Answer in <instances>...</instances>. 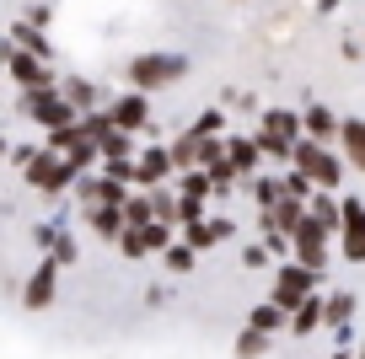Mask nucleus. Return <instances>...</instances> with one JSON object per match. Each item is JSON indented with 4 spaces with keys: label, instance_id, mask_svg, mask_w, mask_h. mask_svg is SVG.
<instances>
[{
    "label": "nucleus",
    "instance_id": "cd10ccee",
    "mask_svg": "<svg viewBox=\"0 0 365 359\" xmlns=\"http://www.w3.org/2000/svg\"><path fill=\"white\" fill-rule=\"evenodd\" d=\"M145 204H150V220L156 225H178V188H172V182L145 188Z\"/></svg>",
    "mask_w": 365,
    "mask_h": 359
},
{
    "label": "nucleus",
    "instance_id": "e433bc0d",
    "mask_svg": "<svg viewBox=\"0 0 365 359\" xmlns=\"http://www.w3.org/2000/svg\"><path fill=\"white\" fill-rule=\"evenodd\" d=\"M279 193H285V199H301V204H307V199H312L317 188H312V177H307V172L285 167V172H279Z\"/></svg>",
    "mask_w": 365,
    "mask_h": 359
},
{
    "label": "nucleus",
    "instance_id": "603ef678",
    "mask_svg": "<svg viewBox=\"0 0 365 359\" xmlns=\"http://www.w3.org/2000/svg\"><path fill=\"white\" fill-rule=\"evenodd\" d=\"M231 6H242V0H231Z\"/></svg>",
    "mask_w": 365,
    "mask_h": 359
},
{
    "label": "nucleus",
    "instance_id": "473e14b6",
    "mask_svg": "<svg viewBox=\"0 0 365 359\" xmlns=\"http://www.w3.org/2000/svg\"><path fill=\"white\" fill-rule=\"evenodd\" d=\"M161 269H167L172 279H182V274H194V269H199V252H194V247H182L178 236H172V247L161 252Z\"/></svg>",
    "mask_w": 365,
    "mask_h": 359
},
{
    "label": "nucleus",
    "instance_id": "9b49d317",
    "mask_svg": "<svg viewBox=\"0 0 365 359\" xmlns=\"http://www.w3.org/2000/svg\"><path fill=\"white\" fill-rule=\"evenodd\" d=\"M237 231H242V225L231 220V214H210V220H199V225H178V241H182V247H194L199 258H205V252L226 247Z\"/></svg>",
    "mask_w": 365,
    "mask_h": 359
},
{
    "label": "nucleus",
    "instance_id": "37998d69",
    "mask_svg": "<svg viewBox=\"0 0 365 359\" xmlns=\"http://www.w3.org/2000/svg\"><path fill=\"white\" fill-rule=\"evenodd\" d=\"M258 241L269 247V258H274V263H285V258H290V236H279V231H263Z\"/></svg>",
    "mask_w": 365,
    "mask_h": 359
},
{
    "label": "nucleus",
    "instance_id": "bb28decb",
    "mask_svg": "<svg viewBox=\"0 0 365 359\" xmlns=\"http://www.w3.org/2000/svg\"><path fill=\"white\" fill-rule=\"evenodd\" d=\"M269 354H274V338L258 333V327H242L231 338V359H269Z\"/></svg>",
    "mask_w": 365,
    "mask_h": 359
},
{
    "label": "nucleus",
    "instance_id": "7ed1b4c3",
    "mask_svg": "<svg viewBox=\"0 0 365 359\" xmlns=\"http://www.w3.org/2000/svg\"><path fill=\"white\" fill-rule=\"evenodd\" d=\"M333 252L349 269H365V193H339V231H333Z\"/></svg>",
    "mask_w": 365,
    "mask_h": 359
},
{
    "label": "nucleus",
    "instance_id": "c9c22d12",
    "mask_svg": "<svg viewBox=\"0 0 365 359\" xmlns=\"http://www.w3.org/2000/svg\"><path fill=\"white\" fill-rule=\"evenodd\" d=\"M118 209H124V231H140V225H150V204H145V188H135L124 204H118Z\"/></svg>",
    "mask_w": 365,
    "mask_h": 359
},
{
    "label": "nucleus",
    "instance_id": "09e8293b",
    "mask_svg": "<svg viewBox=\"0 0 365 359\" xmlns=\"http://www.w3.org/2000/svg\"><path fill=\"white\" fill-rule=\"evenodd\" d=\"M354 354V348H328V359H349Z\"/></svg>",
    "mask_w": 365,
    "mask_h": 359
},
{
    "label": "nucleus",
    "instance_id": "6ab92c4d",
    "mask_svg": "<svg viewBox=\"0 0 365 359\" xmlns=\"http://www.w3.org/2000/svg\"><path fill=\"white\" fill-rule=\"evenodd\" d=\"M226 161H231V172H237L242 182L258 177V172H269V167H263V150H258V140H252V135H226Z\"/></svg>",
    "mask_w": 365,
    "mask_h": 359
},
{
    "label": "nucleus",
    "instance_id": "9d476101",
    "mask_svg": "<svg viewBox=\"0 0 365 359\" xmlns=\"http://www.w3.org/2000/svg\"><path fill=\"white\" fill-rule=\"evenodd\" d=\"M172 236H178V225H156L150 220V225H140V231H124L113 247L124 252L129 263H145V258H161V252L172 247Z\"/></svg>",
    "mask_w": 365,
    "mask_h": 359
},
{
    "label": "nucleus",
    "instance_id": "1a4fd4ad",
    "mask_svg": "<svg viewBox=\"0 0 365 359\" xmlns=\"http://www.w3.org/2000/svg\"><path fill=\"white\" fill-rule=\"evenodd\" d=\"M103 113H108V124H113V129H124V135H145V129H150V118H156V113H150V97H145V91H118V97H108L103 102Z\"/></svg>",
    "mask_w": 365,
    "mask_h": 359
},
{
    "label": "nucleus",
    "instance_id": "aec40b11",
    "mask_svg": "<svg viewBox=\"0 0 365 359\" xmlns=\"http://www.w3.org/2000/svg\"><path fill=\"white\" fill-rule=\"evenodd\" d=\"M333 150L344 156L349 172L365 177V118H339V140H333Z\"/></svg>",
    "mask_w": 365,
    "mask_h": 359
},
{
    "label": "nucleus",
    "instance_id": "7c9ffc66",
    "mask_svg": "<svg viewBox=\"0 0 365 359\" xmlns=\"http://www.w3.org/2000/svg\"><path fill=\"white\" fill-rule=\"evenodd\" d=\"M205 177H210V199H215V204H226L231 193H242V177L231 172V161H215V167H205Z\"/></svg>",
    "mask_w": 365,
    "mask_h": 359
},
{
    "label": "nucleus",
    "instance_id": "4be33fe9",
    "mask_svg": "<svg viewBox=\"0 0 365 359\" xmlns=\"http://www.w3.org/2000/svg\"><path fill=\"white\" fill-rule=\"evenodd\" d=\"M285 333H290V338H312V333H322V290H312L307 301H301L296 311H290Z\"/></svg>",
    "mask_w": 365,
    "mask_h": 359
},
{
    "label": "nucleus",
    "instance_id": "72a5a7b5",
    "mask_svg": "<svg viewBox=\"0 0 365 359\" xmlns=\"http://www.w3.org/2000/svg\"><path fill=\"white\" fill-rule=\"evenodd\" d=\"M167 156H172V172H199V156H194V135H188V129H178V140H172L167 145Z\"/></svg>",
    "mask_w": 365,
    "mask_h": 359
},
{
    "label": "nucleus",
    "instance_id": "39448f33",
    "mask_svg": "<svg viewBox=\"0 0 365 359\" xmlns=\"http://www.w3.org/2000/svg\"><path fill=\"white\" fill-rule=\"evenodd\" d=\"M312 290H322V274H307L301 263L285 258V263H274V269H269V295H263V301H274L279 311H296Z\"/></svg>",
    "mask_w": 365,
    "mask_h": 359
},
{
    "label": "nucleus",
    "instance_id": "423d86ee",
    "mask_svg": "<svg viewBox=\"0 0 365 359\" xmlns=\"http://www.w3.org/2000/svg\"><path fill=\"white\" fill-rule=\"evenodd\" d=\"M16 113H27V118H33L43 135H54V129H70V124L81 118V113L70 108V102L59 97L54 86H43V91H16Z\"/></svg>",
    "mask_w": 365,
    "mask_h": 359
},
{
    "label": "nucleus",
    "instance_id": "49530a36",
    "mask_svg": "<svg viewBox=\"0 0 365 359\" xmlns=\"http://www.w3.org/2000/svg\"><path fill=\"white\" fill-rule=\"evenodd\" d=\"M145 306H150V311H156V306H167V290H161V284H150V290H145Z\"/></svg>",
    "mask_w": 365,
    "mask_h": 359
},
{
    "label": "nucleus",
    "instance_id": "20e7f679",
    "mask_svg": "<svg viewBox=\"0 0 365 359\" xmlns=\"http://www.w3.org/2000/svg\"><path fill=\"white\" fill-rule=\"evenodd\" d=\"M0 65H6V80H11L16 91H43L59 80L54 59H38L27 54V48H11V38H0Z\"/></svg>",
    "mask_w": 365,
    "mask_h": 359
},
{
    "label": "nucleus",
    "instance_id": "a18cd8bd",
    "mask_svg": "<svg viewBox=\"0 0 365 359\" xmlns=\"http://www.w3.org/2000/svg\"><path fill=\"white\" fill-rule=\"evenodd\" d=\"M344 59H349V65H360V59H365V43H360V38H344Z\"/></svg>",
    "mask_w": 365,
    "mask_h": 359
},
{
    "label": "nucleus",
    "instance_id": "79ce46f5",
    "mask_svg": "<svg viewBox=\"0 0 365 359\" xmlns=\"http://www.w3.org/2000/svg\"><path fill=\"white\" fill-rule=\"evenodd\" d=\"M38 150H43V145H22V140H11V150H6V161H11L16 172H27V167H33V156H38Z\"/></svg>",
    "mask_w": 365,
    "mask_h": 359
},
{
    "label": "nucleus",
    "instance_id": "ea45409f",
    "mask_svg": "<svg viewBox=\"0 0 365 359\" xmlns=\"http://www.w3.org/2000/svg\"><path fill=\"white\" fill-rule=\"evenodd\" d=\"M194 156H199V172L215 167V161H226V135H215V140H194Z\"/></svg>",
    "mask_w": 365,
    "mask_h": 359
},
{
    "label": "nucleus",
    "instance_id": "0eeeda50",
    "mask_svg": "<svg viewBox=\"0 0 365 359\" xmlns=\"http://www.w3.org/2000/svg\"><path fill=\"white\" fill-rule=\"evenodd\" d=\"M22 182H27L33 193H43L48 204H54V199H65V193H70V182H76V167H70L59 150H38L33 167L22 172Z\"/></svg>",
    "mask_w": 365,
    "mask_h": 359
},
{
    "label": "nucleus",
    "instance_id": "8fccbe9b",
    "mask_svg": "<svg viewBox=\"0 0 365 359\" xmlns=\"http://www.w3.org/2000/svg\"><path fill=\"white\" fill-rule=\"evenodd\" d=\"M349 359H365V338H360V343H354V354Z\"/></svg>",
    "mask_w": 365,
    "mask_h": 359
},
{
    "label": "nucleus",
    "instance_id": "a878e982",
    "mask_svg": "<svg viewBox=\"0 0 365 359\" xmlns=\"http://www.w3.org/2000/svg\"><path fill=\"white\" fill-rule=\"evenodd\" d=\"M307 220L317 225L322 236H333L339 231V193H312L307 199Z\"/></svg>",
    "mask_w": 365,
    "mask_h": 359
},
{
    "label": "nucleus",
    "instance_id": "2f4dec72",
    "mask_svg": "<svg viewBox=\"0 0 365 359\" xmlns=\"http://www.w3.org/2000/svg\"><path fill=\"white\" fill-rule=\"evenodd\" d=\"M91 145H97V161H113V156H135L140 140H135V135H124V129H108V135H97Z\"/></svg>",
    "mask_w": 365,
    "mask_h": 359
},
{
    "label": "nucleus",
    "instance_id": "f03ea898",
    "mask_svg": "<svg viewBox=\"0 0 365 359\" xmlns=\"http://www.w3.org/2000/svg\"><path fill=\"white\" fill-rule=\"evenodd\" d=\"M290 167L307 172L317 193H344V182H349V167H344L339 150H333V145H317V140H307V135L290 145Z\"/></svg>",
    "mask_w": 365,
    "mask_h": 359
},
{
    "label": "nucleus",
    "instance_id": "f8f14e48",
    "mask_svg": "<svg viewBox=\"0 0 365 359\" xmlns=\"http://www.w3.org/2000/svg\"><path fill=\"white\" fill-rule=\"evenodd\" d=\"M16 295H22V311H48V306H54L59 301V269H54V263H48V258H38L33 263V274H27V279H22V290H16Z\"/></svg>",
    "mask_w": 365,
    "mask_h": 359
},
{
    "label": "nucleus",
    "instance_id": "ddd939ff",
    "mask_svg": "<svg viewBox=\"0 0 365 359\" xmlns=\"http://www.w3.org/2000/svg\"><path fill=\"white\" fill-rule=\"evenodd\" d=\"M135 188H124V182L103 177V172H76V182H70V199H76V209H86V204H124Z\"/></svg>",
    "mask_w": 365,
    "mask_h": 359
},
{
    "label": "nucleus",
    "instance_id": "3c124183",
    "mask_svg": "<svg viewBox=\"0 0 365 359\" xmlns=\"http://www.w3.org/2000/svg\"><path fill=\"white\" fill-rule=\"evenodd\" d=\"M6 150H11V140H6V135H0V161H6Z\"/></svg>",
    "mask_w": 365,
    "mask_h": 359
},
{
    "label": "nucleus",
    "instance_id": "58836bf2",
    "mask_svg": "<svg viewBox=\"0 0 365 359\" xmlns=\"http://www.w3.org/2000/svg\"><path fill=\"white\" fill-rule=\"evenodd\" d=\"M97 172L113 182H124V188H135V156H113V161H97Z\"/></svg>",
    "mask_w": 365,
    "mask_h": 359
},
{
    "label": "nucleus",
    "instance_id": "b1692460",
    "mask_svg": "<svg viewBox=\"0 0 365 359\" xmlns=\"http://www.w3.org/2000/svg\"><path fill=\"white\" fill-rule=\"evenodd\" d=\"M242 193L252 199V209H258V214H269L274 204L285 199V193H279V172H258V177H247V182H242Z\"/></svg>",
    "mask_w": 365,
    "mask_h": 359
},
{
    "label": "nucleus",
    "instance_id": "a19ab883",
    "mask_svg": "<svg viewBox=\"0 0 365 359\" xmlns=\"http://www.w3.org/2000/svg\"><path fill=\"white\" fill-rule=\"evenodd\" d=\"M22 22L38 27V33H48V27H54V0H33V6L22 11Z\"/></svg>",
    "mask_w": 365,
    "mask_h": 359
},
{
    "label": "nucleus",
    "instance_id": "c03bdc74",
    "mask_svg": "<svg viewBox=\"0 0 365 359\" xmlns=\"http://www.w3.org/2000/svg\"><path fill=\"white\" fill-rule=\"evenodd\" d=\"M328 338H333V348H354V343H360L354 322H349V327H328Z\"/></svg>",
    "mask_w": 365,
    "mask_h": 359
},
{
    "label": "nucleus",
    "instance_id": "dca6fc26",
    "mask_svg": "<svg viewBox=\"0 0 365 359\" xmlns=\"http://www.w3.org/2000/svg\"><path fill=\"white\" fill-rule=\"evenodd\" d=\"M339 118L344 113H333L328 102H301V135L307 140H317V145H333V140H339Z\"/></svg>",
    "mask_w": 365,
    "mask_h": 359
},
{
    "label": "nucleus",
    "instance_id": "412c9836",
    "mask_svg": "<svg viewBox=\"0 0 365 359\" xmlns=\"http://www.w3.org/2000/svg\"><path fill=\"white\" fill-rule=\"evenodd\" d=\"M354 311H360V295H354L349 284H333V290H322V333H328V327H349Z\"/></svg>",
    "mask_w": 365,
    "mask_h": 359
},
{
    "label": "nucleus",
    "instance_id": "c85d7f7f",
    "mask_svg": "<svg viewBox=\"0 0 365 359\" xmlns=\"http://www.w3.org/2000/svg\"><path fill=\"white\" fill-rule=\"evenodd\" d=\"M285 322H290V311H279L274 301H258V306L247 311V322H242V327H258V333L279 338V333H285Z\"/></svg>",
    "mask_w": 365,
    "mask_h": 359
},
{
    "label": "nucleus",
    "instance_id": "de8ad7c7",
    "mask_svg": "<svg viewBox=\"0 0 365 359\" xmlns=\"http://www.w3.org/2000/svg\"><path fill=\"white\" fill-rule=\"evenodd\" d=\"M339 6H344V0H317V16H333Z\"/></svg>",
    "mask_w": 365,
    "mask_h": 359
},
{
    "label": "nucleus",
    "instance_id": "4468645a",
    "mask_svg": "<svg viewBox=\"0 0 365 359\" xmlns=\"http://www.w3.org/2000/svg\"><path fill=\"white\" fill-rule=\"evenodd\" d=\"M252 140H274V145H296L301 140V108H263Z\"/></svg>",
    "mask_w": 365,
    "mask_h": 359
},
{
    "label": "nucleus",
    "instance_id": "f257e3e1",
    "mask_svg": "<svg viewBox=\"0 0 365 359\" xmlns=\"http://www.w3.org/2000/svg\"><path fill=\"white\" fill-rule=\"evenodd\" d=\"M188 70H194V59L182 54V48H145V54H135L124 65V80H129V91L161 97V91H172L178 80H188Z\"/></svg>",
    "mask_w": 365,
    "mask_h": 359
},
{
    "label": "nucleus",
    "instance_id": "2eb2a0df",
    "mask_svg": "<svg viewBox=\"0 0 365 359\" xmlns=\"http://www.w3.org/2000/svg\"><path fill=\"white\" fill-rule=\"evenodd\" d=\"M178 172H172V156L167 145H140L135 150V188H161V182H172Z\"/></svg>",
    "mask_w": 365,
    "mask_h": 359
},
{
    "label": "nucleus",
    "instance_id": "864d4df0",
    "mask_svg": "<svg viewBox=\"0 0 365 359\" xmlns=\"http://www.w3.org/2000/svg\"><path fill=\"white\" fill-rule=\"evenodd\" d=\"M0 97H6V86H0Z\"/></svg>",
    "mask_w": 365,
    "mask_h": 359
},
{
    "label": "nucleus",
    "instance_id": "c756f323",
    "mask_svg": "<svg viewBox=\"0 0 365 359\" xmlns=\"http://www.w3.org/2000/svg\"><path fill=\"white\" fill-rule=\"evenodd\" d=\"M188 135H194V140H215V135H231V129H226V108H220V102L199 108V113H194V124H188Z\"/></svg>",
    "mask_w": 365,
    "mask_h": 359
},
{
    "label": "nucleus",
    "instance_id": "5701e85b",
    "mask_svg": "<svg viewBox=\"0 0 365 359\" xmlns=\"http://www.w3.org/2000/svg\"><path fill=\"white\" fill-rule=\"evenodd\" d=\"M43 258L54 263L59 274H65V269H76V263H81V236L70 231V225H59V231L48 236V247H43Z\"/></svg>",
    "mask_w": 365,
    "mask_h": 359
},
{
    "label": "nucleus",
    "instance_id": "6e6552de",
    "mask_svg": "<svg viewBox=\"0 0 365 359\" xmlns=\"http://www.w3.org/2000/svg\"><path fill=\"white\" fill-rule=\"evenodd\" d=\"M333 258H339V252H333V236H322L312 220H301L296 231H290V263H301L307 274H328Z\"/></svg>",
    "mask_w": 365,
    "mask_h": 359
},
{
    "label": "nucleus",
    "instance_id": "a211bd4d",
    "mask_svg": "<svg viewBox=\"0 0 365 359\" xmlns=\"http://www.w3.org/2000/svg\"><path fill=\"white\" fill-rule=\"evenodd\" d=\"M54 91H59V97H65L76 113H91V108H103V102H108V91L97 86L91 76H59V80H54Z\"/></svg>",
    "mask_w": 365,
    "mask_h": 359
},
{
    "label": "nucleus",
    "instance_id": "f704fd0d",
    "mask_svg": "<svg viewBox=\"0 0 365 359\" xmlns=\"http://www.w3.org/2000/svg\"><path fill=\"white\" fill-rule=\"evenodd\" d=\"M210 199L205 193H178V225H199V220H210Z\"/></svg>",
    "mask_w": 365,
    "mask_h": 359
},
{
    "label": "nucleus",
    "instance_id": "4c0bfd02",
    "mask_svg": "<svg viewBox=\"0 0 365 359\" xmlns=\"http://www.w3.org/2000/svg\"><path fill=\"white\" fill-rule=\"evenodd\" d=\"M237 263H242V274H258V269H263V274H269V269H274V258H269V247H263L258 236H252L247 247H242V258H237Z\"/></svg>",
    "mask_w": 365,
    "mask_h": 359
},
{
    "label": "nucleus",
    "instance_id": "f3484780",
    "mask_svg": "<svg viewBox=\"0 0 365 359\" xmlns=\"http://www.w3.org/2000/svg\"><path fill=\"white\" fill-rule=\"evenodd\" d=\"M76 214L97 241H108V247L124 236V209H118V204H86V209H76Z\"/></svg>",
    "mask_w": 365,
    "mask_h": 359
},
{
    "label": "nucleus",
    "instance_id": "393cba45",
    "mask_svg": "<svg viewBox=\"0 0 365 359\" xmlns=\"http://www.w3.org/2000/svg\"><path fill=\"white\" fill-rule=\"evenodd\" d=\"M6 38H11V48H27V54H38V59H54V38L38 33V27H27L22 16L6 27Z\"/></svg>",
    "mask_w": 365,
    "mask_h": 359
}]
</instances>
